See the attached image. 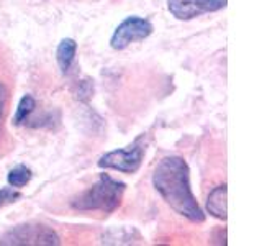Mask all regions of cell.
I'll use <instances>...</instances> for the list:
<instances>
[{
  "mask_svg": "<svg viewBox=\"0 0 262 246\" xmlns=\"http://www.w3.org/2000/svg\"><path fill=\"white\" fill-rule=\"evenodd\" d=\"M226 195H228V187L226 184L215 187L210 192L207 199V210L210 215H213L218 220H226L228 218V207H226Z\"/></svg>",
  "mask_w": 262,
  "mask_h": 246,
  "instance_id": "7",
  "label": "cell"
},
{
  "mask_svg": "<svg viewBox=\"0 0 262 246\" xmlns=\"http://www.w3.org/2000/svg\"><path fill=\"white\" fill-rule=\"evenodd\" d=\"M152 33V25L141 16H128L113 31L110 45L113 49H125L131 43L146 39Z\"/></svg>",
  "mask_w": 262,
  "mask_h": 246,
  "instance_id": "5",
  "label": "cell"
},
{
  "mask_svg": "<svg viewBox=\"0 0 262 246\" xmlns=\"http://www.w3.org/2000/svg\"><path fill=\"white\" fill-rule=\"evenodd\" d=\"M21 197L20 192H16L13 187H4L0 189V207H4L7 203L16 202Z\"/></svg>",
  "mask_w": 262,
  "mask_h": 246,
  "instance_id": "12",
  "label": "cell"
},
{
  "mask_svg": "<svg viewBox=\"0 0 262 246\" xmlns=\"http://www.w3.org/2000/svg\"><path fill=\"white\" fill-rule=\"evenodd\" d=\"M144 154H146V135H141L126 148L103 154L98 159V168L115 169L120 172H126V174H133L141 166Z\"/></svg>",
  "mask_w": 262,
  "mask_h": 246,
  "instance_id": "4",
  "label": "cell"
},
{
  "mask_svg": "<svg viewBox=\"0 0 262 246\" xmlns=\"http://www.w3.org/2000/svg\"><path fill=\"white\" fill-rule=\"evenodd\" d=\"M2 246H57L61 244V238L53 228L38 223L16 225L0 236Z\"/></svg>",
  "mask_w": 262,
  "mask_h": 246,
  "instance_id": "3",
  "label": "cell"
},
{
  "mask_svg": "<svg viewBox=\"0 0 262 246\" xmlns=\"http://www.w3.org/2000/svg\"><path fill=\"white\" fill-rule=\"evenodd\" d=\"M36 107L35 98L31 95H23L18 102V107H16V112H15V117H13V125H23L25 121L30 118V115L33 113Z\"/></svg>",
  "mask_w": 262,
  "mask_h": 246,
  "instance_id": "9",
  "label": "cell"
},
{
  "mask_svg": "<svg viewBox=\"0 0 262 246\" xmlns=\"http://www.w3.org/2000/svg\"><path fill=\"white\" fill-rule=\"evenodd\" d=\"M94 94V84H92V80L90 79H84V80H80L79 82V86L76 89V97H77V100L80 102H87L90 97H92Z\"/></svg>",
  "mask_w": 262,
  "mask_h": 246,
  "instance_id": "11",
  "label": "cell"
},
{
  "mask_svg": "<svg viewBox=\"0 0 262 246\" xmlns=\"http://www.w3.org/2000/svg\"><path fill=\"white\" fill-rule=\"evenodd\" d=\"M5 107H7V89L4 84H0V121L5 117Z\"/></svg>",
  "mask_w": 262,
  "mask_h": 246,
  "instance_id": "13",
  "label": "cell"
},
{
  "mask_svg": "<svg viewBox=\"0 0 262 246\" xmlns=\"http://www.w3.org/2000/svg\"><path fill=\"white\" fill-rule=\"evenodd\" d=\"M31 177H33V172H31L30 168H27V166H16V168H13L10 172H8L7 180H8V184H10V187L21 189V187H25L30 182Z\"/></svg>",
  "mask_w": 262,
  "mask_h": 246,
  "instance_id": "10",
  "label": "cell"
},
{
  "mask_svg": "<svg viewBox=\"0 0 262 246\" xmlns=\"http://www.w3.org/2000/svg\"><path fill=\"white\" fill-rule=\"evenodd\" d=\"M152 186L169 207L193 223H203L205 213L200 209L190 186V169L184 158H162L152 172Z\"/></svg>",
  "mask_w": 262,
  "mask_h": 246,
  "instance_id": "1",
  "label": "cell"
},
{
  "mask_svg": "<svg viewBox=\"0 0 262 246\" xmlns=\"http://www.w3.org/2000/svg\"><path fill=\"white\" fill-rule=\"evenodd\" d=\"M125 189V182L113 179L108 174H100L94 186L74 197L71 200V207L80 212L112 213L121 203Z\"/></svg>",
  "mask_w": 262,
  "mask_h": 246,
  "instance_id": "2",
  "label": "cell"
},
{
  "mask_svg": "<svg viewBox=\"0 0 262 246\" xmlns=\"http://www.w3.org/2000/svg\"><path fill=\"white\" fill-rule=\"evenodd\" d=\"M226 4L228 0H167V8L177 20L187 22L205 13L218 12Z\"/></svg>",
  "mask_w": 262,
  "mask_h": 246,
  "instance_id": "6",
  "label": "cell"
},
{
  "mask_svg": "<svg viewBox=\"0 0 262 246\" xmlns=\"http://www.w3.org/2000/svg\"><path fill=\"white\" fill-rule=\"evenodd\" d=\"M76 51H77V45H76V41L71 39V38L62 39L59 43V46H57L56 59H57V64H59L62 74H66L71 69V66L74 63V57H76Z\"/></svg>",
  "mask_w": 262,
  "mask_h": 246,
  "instance_id": "8",
  "label": "cell"
}]
</instances>
